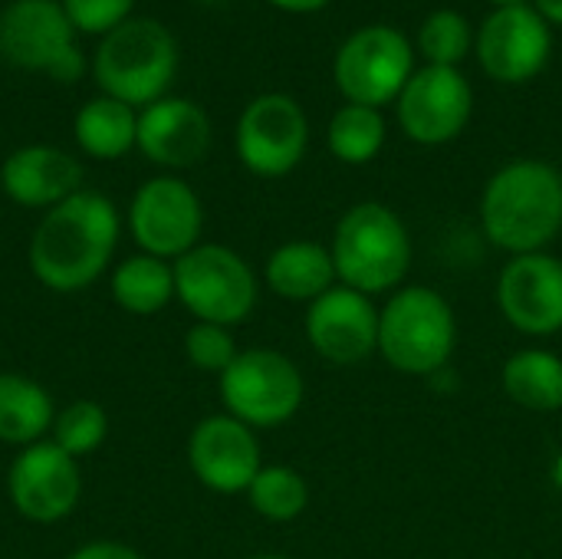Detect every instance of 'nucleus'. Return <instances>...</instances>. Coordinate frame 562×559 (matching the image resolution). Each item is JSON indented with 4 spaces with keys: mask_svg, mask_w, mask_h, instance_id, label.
<instances>
[{
    "mask_svg": "<svg viewBox=\"0 0 562 559\" xmlns=\"http://www.w3.org/2000/svg\"><path fill=\"white\" fill-rule=\"evenodd\" d=\"M119 234L115 204L105 194L76 191L40 217L26 247L30 270L53 293H79L109 270Z\"/></svg>",
    "mask_w": 562,
    "mask_h": 559,
    "instance_id": "1",
    "label": "nucleus"
},
{
    "mask_svg": "<svg viewBox=\"0 0 562 559\" xmlns=\"http://www.w3.org/2000/svg\"><path fill=\"white\" fill-rule=\"evenodd\" d=\"M484 237L507 257L540 254L562 234V171L540 158L507 161L481 194Z\"/></svg>",
    "mask_w": 562,
    "mask_h": 559,
    "instance_id": "2",
    "label": "nucleus"
},
{
    "mask_svg": "<svg viewBox=\"0 0 562 559\" xmlns=\"http://www.w3.org/2000/svg\"><path fill=\"white\" fill-rule=\"evenodd\" d=\"M458 349V316L445 293L405 283L379 306V356L408 379L441 372Z\"/></svg>",
    "mask_w": 562,
    "mask_h": 559,
    "instance_id": "3",
    "label": "nucleus"
},
{
    "mask_svg": "<svg viewBox=\"0 0 562 559\" xmlns=\"http://www.w3.org/2000/svg\"><path fill=\"white\" fill-rule=\"evenodd\" d=\"M336 277L366 297H389L412 270V237L405 221L379 201L352 204L329 241Z\"/></svg>",
    "mask_w": 562,
    "mask_h": 559,
    "instance_id": "4",
    "label": "nucleus"
},
{
    "mask_svg": "<svg viewBox=\"0 0 562 559\" xmlns=\"http://www.w3.org/2000/svg\"><path fill=\"white\" fill-rule=\"evenodd\" d=\"M178 69L175 36L158 20H125L95 49L92 76L99 89L125 105H151L165 96Z\"/></svg>",
    "mask_w": 562,
    "mask_h": 559,
    "instance_id": "5",
    "label": "nucleus"
},
{
    "mask_svg": "<svg viewBox=\"0 0 562 559\" xmlns=\"http://www.w3.org/2000/svg\"><path fill=\"white\" fill-rule=\"evenodd\" d=\"M175 300L194 316V323L234 329L257 310L260 280L234 247L201 241L175 260Z\"/></svg>",
    "mask_w": 562,
    "mask_h": 559,
    "instance_id": "6",
    "label": "nucleus"
},
{
    "mask_svg": "<svg viewBox=\"0 0 562 559\" xmlns=\"http://www.w3.org/2000/svg\"><path fill=\"white\" fill-rule=\"evenodd\" d=\"M217 392L227 415L254 432H267L296 418L306 399V379L286 353L254 346L240 349L227 372L217 376Z\"/></svg>",
    "mask_w": 562,
    "mask_h": 559,
    "instance_id": "7",
    "label": "nucleus"
},
{
    "mask_svg": "<svg viewBox=\"0 0 562 559\" xmlns=\"http://www.w3.org/2000/svg\"><path fill=\"white\" fill-rule=\"evenodd\" d=\"M72 23L56 0H13L0 13V56L30 72L72 82L86 72V59L72 43Z\"/></svg>",
    "mask_w": 562,
    "mask_h": 559,
    "instance_id": "8",
    "label": "nucleus"
},
{
    "mask_svg": "<svg viewBox=\"0 0 562 559\" xmlns=\"http://www.w3.org/2000/svg\"><path fill=\"white\" fill-rule=\"evenodd\" d=\"M336 86L346 102L382 109L402 96L415 72L408 40L392 26H366L336 53Z\"/></svg>",
    "mask_w": 562,
    "mask_h": 559,
    "instance_id": "9",
    "label": "nucleus"
},
{
    "mask_svg": "<svg viewBox=\"0 0 562 559\" xmlns=\"http://www.w3.org/2000/svg\"><path fill=\"white\" fill-rule=\"evenodd\" d=\"M128 231L142 254L175 264L201 244L204 208L194 188L175 175L148 178L128 208Z\"/></svg>",
    "mask_w": 562,
    "mask_h": 559,
    "instance_id": "10",
    "label": "nucleus"
},
{
    "mask_svg": "<svg viewBox=\"0 0 562 559\" xmlns=\"http://www.w3.org/2000/svg\"><path fill=\"white\" fill-rule=\"evenodd\" d=\"M237 158L257 178L290 175L310 145V122L296 99L283 92L257 96L237 119Z\"/></svg>",
    "mask_w": 562,
    "mask_h": 559,
    "instance_id": "11",
    "label": "nucleus"
},
{
    "mask_svg": "<svg viewBox=\"0 0 562 559\" xmlns=\"http://www.w3.org/2000/svg\"><path fill=\"white\" fill-rule=\"evenodd\" d=\"M7 494L13 511L30 524L66 521L82 497L79 461L49 438L16 451L7 471Z\"/></svg>",
    "mask_w": 562,
    "mask_h": 559,
    "instance_id": "12",
    "label": "nucleus"
},
{
    "mask_svg": "<svg viewBox=\"0 0 562 559\" xmlns=\"http://www.w3.org/2000/svg\"><path fill=\"white\" fill-rule=\"evenodd\" d=\"M497 310L510 329L530 339L562 333V260L550 250L507 257L497 273Z\"/></svg>",
    "mask_w": 562,
    "mask_h": 559,
    "instance_id": "13",
    "label": "nucleus"
},
{
    "mask_svg": "<svg viewBox=\"0 0 562 559\" xmlns=\"http://www.w3.org/2000/svg\"><path fill=\"white\" fill-rule=\"evenodd\" d=\"M402 132L418 145H448L454 142L474 112L471 82L454 66H425L415 69L402 96L395 99Z\"/></svg>",
    "mask_w": 562,
    "mask_h": 559,
    "instance_id": "14",
    "label": "nucleus"
},
{
    "mask_svg": "<svg viewBox=\"0 0 562 559\" xmlns=\"http://www.w3.org/2000/svg\"><path fill=\"white\" fill-rule=\"evenodd\" d=\"M306 343L333 366H359L379 353V306L372 297L336 283L306 306Z\"/></svg>",
    "mask_w": 562,
    "mask_h": 559,
    "instance_id": "15",
    "label": "nucleus"
},
{
    "mask_svg": "<svg viewBox=\"0 0 562 559\" xmlns=\"http://www.w3.org/2000/svg\"><path fill=\"white\" fill-rule=\"evenodd\" d=\"M188 465L198 484L214 494H247L263 468L260 438L234 415H207L191 428Z\"/></svg>",
    "mask_w": 562,
    "mask_h": 559,
    "instance_id": "16",
    "label": "nucleus"
},
{
    "mask_svg": "<svg viewBox=\"0 0 562 559\" xmlns=\"http://www.w3.org/2000/svg\"><path fill=\"white\" fill-rule=\"evenodd\" d=\"M553 36L540 10L497 7L477 33V59L497 82H527L550 63Z\"/></svg>",
    "mask_w": 562,
    "mask_h": 559,
    "instance_id": "17",
    "label": "nucleus"
},
{
    "mask_svg": "<svg viewBox=\"0 0 562 559\" xmlns=\"http://www.w3.org/2000/svg\"><path fill=\"white\" fill-rule=\"evenodd\" d=\"M135 145L161 168H191L211 148V119L188 99H158L138 115Z\"/></svg>",
    "mask_w": 562,
    "mask_h": 559,
    "instance_id": "18",
    "label": "nucleus"
},
{
    "mask_svg": "<svg viewBox=\"0 0 562 559\" xmlns=\"http://www.w3.org/2000/svg\"><path fill=\"white\" fill-rule=\"evenodd\" d=\"M82 181V165L53 145H26L0 165V188L20 208H56L72 198Z\"/></svg>",
    "mask_w": 562,
    "mask_h": 559,
    "instance_id": "19",
    "label": "nucleus"
},
{
    "mask_svg": "<svg viewBox=\"0 0 562 559\" xmlns=\"http://www.w3.org/2000/svg\"><path fill=\"white\" fill-rule=\"evenodd\" d=\"M263 283L273 297L286 303L310 306L326 290L339 283L336 264L326 244L319 241H286L277 250H270L263 264Z\"/></svg>",
    "mask_w": 562,
    "mask_h": 559,
    "instance_id": "20",
    "label": "nucleus"
},
{
    "mask_svg": "<svg viewBox=\"0 0 562 559\" xmlns=\"http://www.w3.org/2000/svg\"><path fill=\"white\" fill-rule=\"evenodd\" d=\"M504 395L527 412L550 415L562 409V356L543 346L517 349L501 369Z\"/></svg>",
    "mask_w": 562,
    "mask_h": 559,
    "instance_id": "21",
    "label": "nucleus"
},
{
    "mask_svg": "<svg viewBox=\"0 0 562 559\" xmlns=\"http://www.w3.org/2000/svg\"><path fill=\"white\" fill-rule=\"evenodd\" d=\"M56 418L53 395L20 372H0V441L26 448L49 435Z\"/></svg>",
    "mask_w": 562,
    "mask_h": 559,
    "instance_id": "22",
    "label": "nucleus"
},
{
    "mask_svg": "<svg viewBox=\"0 0 562 559\" xmlns=\"http://www.w3.org/2000/svg\"><path fill=\"white\" fill-rule=\"evenodd\" d=\"M109 293L119 310L132 316H155L175 300V264L151 254L125 257L112 267Z\"/></svg>",
    "mask_w": 562,
    "mask_h": 559,
    "instance_id": "23",
    "label": "nucleus"
},
{
    "mask_svg": "<svg viewBox=\"0 0 562 559\" xmlns=\"http://www.w3.org/2000/svg\"><path fill=\"white\" fill-rule=\"evenodd\" d=\"M72 132H76V142L86 155L102 158V161H115L128 148H135L138 115L132 112V105H125L112 96H99V99H89L76 112Z\"/></svg>",
    "mask_w": 562,
    "mask_h": 559,
    "instance_id": "24",
    "label": "nucleus"
},
{
    "mask_svg": "<svg viewBox=\"0 0 562 559\" xmlns=\"http://www.w3.org/2000/svg\"><path fill=\"white\" fill-rule=\"evenodd\" d=\"M247 504L270 524H293L310 507V484L290 465H263L247 488Z\"/></svg>",
    "mask_w": 562,
    "mask_h": 559,
    "instance_id": "25",
    "label": "nucleus"
},
{
    "mask_svg": "<svg viewBox=\"0 0 562 559\" xmlns=\"http://www.w3.org/2000/svg\"><path fill=\"white\" fill-rule=\"evenodd\" d=\"M385 145V119L379 109L346 102L329 122V152L342 165H369Z\"/></svg>",
    "mask_w": 562,
    "mask_h": 559,
    "instance_id": "26",
    "label": "nucleus"
},
{
    "mask_svg": "<svg viewBox=\"0 0 562 559\" xmlns=\"http://www.w3.org/2000/svg\"><path fill=\"white\" fill-rule=\"evenodd\" d=\"M105 438H109V415L92 399H76L66 409H59L49 428V441L76 461L99 451Z\"/></svg>",
    "mask_w": 562,
    "mask_h": 559,
    "instance_id": "27",
    "label": "nucleus"
},
{
    "mask_svg": "<svg viewBox=\"0 0 562 559\" xmlns=\"http://www.w3.org/2000/svg\"><path fill=\"white\" fill-rule=\"evenodd\" d=\"M471 26L458 10H435L418 30V49L428 66H458L471 49Z\"/></svg>",
    "mask_w": 562,
    "mask_h": 559,
    "instance_id": "28",
    "label": "nucleus"
},
{
    "mask_svg": "<svg viewBox=\"0 0 562 559\" xmlns=\"http://www.w3.org/2000/svg\"><path fill=\"white\" fill-rule=\"evenodd\" d=\"M237 339L234 329L217 326V323H194L184 333V356L198 372H211L221 376L227 372V366L237 359Z\"/></svg>",
    "mask_w": 562,
    "mask_h": 559,
    "instance_id": "29",
    "label": "nucleus"
},
{
    "mask_svg": "<svg viewBox=\"0 0 562 559\" xmlns=\"http://www.w3.org/2000/svg\"><path fill=\"white\" fill-rule=\"evenodd\" d=\"M135 0H63L69 23L82 33H112L132 13Z\"/></svg>",
    "mask_w": 562,
    "mask_h": 559,
    "instance_id": "30",
    "label": "nucleus"
},
{
    "mask_svg": "<svg viewBox=\"0 0 562 559\" xmlns=\"http://www.w3.org/2000/svg\"><path fill=\"white\" fill-rule=\"evenodd\" d=\"M66 559H145L135 547L119 544V540H92L79 550H72Z\"/></svg>",
    "mask_w": 562,
    "mask_h": 559,
    "instance_id": "31",
    "label": "nucleus"
},
{
    "mask_svg": "<svg viewBox=\"0 0 562 559\" xmlns=\"http://www.w3.org/2000/svg\"><path fill=\"white\" fill-rule=\"evenodd\" d=\"M270 3L280 10H290V13H313V10L326 7L329 0H270Z\"/></svg>",
    "mask_w": 562,
    "mask_h": 559,
    "instance_id": "32",
    "label": "nucleus"
},
{
    "mask_svg": "<svg viewBox=\"0 0 562 559\" xmlns=\"http://www.w3.org/2000/svg\"><path fill=\"white\" fill-rule=\"evenodd\" d=\"M537 10L543 20H553L562 26V0H537Z\"/></svg>",
    "mask_w": 562,
    "mask_h": 559,
    "instance_id": "33",
    "label": "nucleus"
},
{
    "mask_svg": "<svg viewBox=\"0 0 562 559\" xmlns=\"http://www.w3.org/2000/svg\"><path fill=\"white\" fill-rule=\"evenodd\" d=\"M494 7H520V3H527V0H491Z\"/></svg>",
    "mask_w": 562,
    "mask_h": 559,
    "instance_id": "34",
    "label": "nucleus"
},
{
    "mask_svg": "<svg viewBox=\"0 0 562 559\" xmlns=\"http://www.w3.org/2000/svg\"><path fill=\"white\" fill-rule=\"evenodd\" d=\"M247 559H293V557H283V554H257V557H247Z\"/></svg>",
    "mask_w": 562,
    "mask_h": 559,
    "instance_id": "35",
    "label": "nucleus"
}]
</instances>
